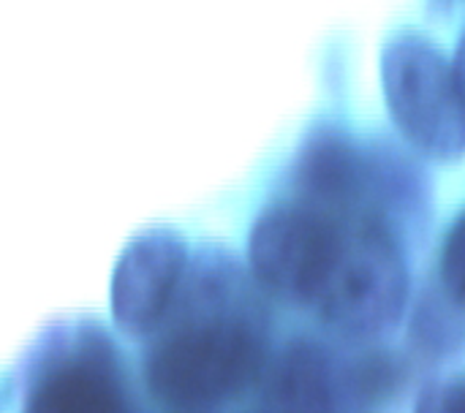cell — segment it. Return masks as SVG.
<instances>
[{
	"label": "cell",
	"mask_w": 465,
	"mask_h": 413,
	"mask_svg": "<svg viewBox=\"0 0 465 413\" xmlns=\"http://www.w3.org/2000/svg\"><path fill=\"white\" fill-rule=\"evenodd\" d=\"M180 286L185 319L155 349L150 384L180 411H207L237 398L259 376V308L242 270L221 251L199 253Z\"/></svg>",
	"instance_id": "1"
},
{
	"label": "cell",
	"mask_w": 465,
	"mask_h": 413,
	"mask_svg": "<svg viewBox=\"0 0 465 413\" xmlns=\"http://www.w3.org/2000/svg\"><path fill=\"white\" fill-rule=\"evenodd\" d=\"M409 302V270L390 226L376 215L346 221L332 272L313 302L319 319L349 338L390 332Z\"/></svg>",
	"instance_id": "2"
},
{
	"label": "cell",
	"mask_w": 465,
	"mask_h": 413,
	"mask_svg": "<svg viewBox=\"0 0 465 413\" xmlns=\"http://www.w3.org/2000/svg\"><path fill=\"white\" fill-rule=\"evenodd\" d=\"M381 84L401 133L436 161L465 155V93L455 65L422 33L401 30L381 49Z\"/></svg>",
	"instance_id": "3"
},
{
	"label": "cell",
	"mask_w": 465,
	"mask_h": 413,
	"mask_svg": "<svg viewBox=\"0 0 465 413\" xmlns=\"http://www.w3.org/2000/svg\"><path fill=\"white\" fill-rule=\"evenodd\" d=\"M346 221L308 199L264 207L248 240L256 283L283 302L313 308L338 259Z\"/></svg>",
	"instance_id": "4"
},
{
	"label": "cell",
	"mask_w": 465,
	"mask_h": 413,
	"mask_svg": "<svg viewBox=\"0 0 465 413\" xmlns=\"http://www.w3.org/2000/svg\"><path fill=\"white\" fill-rule=\"evenodd\" d=\"M188 267V248L172 229L139 234L123 253L114 278L117 316L131 329L153 327L172 305Z\"/></svg>",
	"instance_id": "5"
},
{
	"label": "cell",
	"mask_w": 465,
	"mask_h": 413,
	"mask_svg": "<svg viewBox=\"0 0 465 413\" xmlns=\"http://www.w3.org/2000/svg\"><path fill=\"white\" fill-rule=\"evenodd\" d=\"M104 379L95 376H65L60 384L49 389L44 398V413H114V398L109 395V384H101Z\"/></svg>",
	"instance_id": "6"
},
{
	"label": "cell",
	"mask_w": 465,
	"mask_h": 413,
	"mask_svg": "<svg viewBox=\"0 0 465 413\" xmlns=\"http://www.w3.org/2000/svg\"><path fill=\"white\" fill-rule=\"evenodd\" d=\"M439 275L450 305L465 313V210L455 215L447 229L439 259Z\"/></svg>",
	"instance_id": "7"
},
{
	"label": "cell",
	"mask_w": 465,
	"mask_h": 413,
	"mask_svg": "<svg viewBox=\"0 0 465 413\" xmlns=\"http://www.w3.org/2000/svg\"><path fill=\"white\" fill-rule=\"evenodd\" d=\"M414 413H465V376L425 387L417 398Z\"/></svg>",
	"instance_id": "8"
},
{
	"label": "cell",
	"mask_w": 465,
	"mask_h": 413,
	"mask_svg": "<svg viewBox=\"0 0 465 413\" xmlns=\"http://www.w3.org/2000/svg\"><path fill=\"white\" fill-rule=\"evenodd\" d=\"M455 74H458V82H460V87H463L465 93V27H463V35H460V44H458V57H455Z\"/></svg>",
	"instance_id": "9"
}]
</instances>
